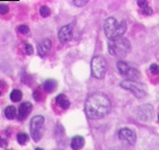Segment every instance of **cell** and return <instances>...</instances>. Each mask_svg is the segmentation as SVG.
Instances as JSON below:
<instances>
[{"label": "cell", "mask_w": 159, "mask_h": 150, "mask_svg": "<svg viewBox=\"0 0 159 150\" xmlns=\"http://www.w3.org/2000/svg\"><path fill=\"white\" fill-rule=\"evenodd\" d=\"M6 146H8V142H6L5 140H3V139H0V147H2V148H5Z\"/></svg>", "instance_id": "26"}, {"label": "cell", "mask_w": 159, "mask_h": 150, "mask_svg": "<svg viewBox=\"0 0 159 150\" xmlns=\"http://www.w3.org/2000/svg\"><path fill=\"white\" fill-rule=\"evenodd\" d=\"M158 120H159V116H158Z\"/></svg>", "instance_id": "29"}, {"label": "cell", "mask_w": 159, "mask_h": 150, "mask_svg": "<svg viewBox=\"0 0 159 150\" xmlns=\"http://www.w3.org/2000/svg\"><path fill=\"white\" fill-rule=\"evenodd\" d=\"M18 31L22 34H29L30 30H29V27L26 26V25H20V26L18 27Z\"/></svg>", "instance_id": "19"}, {"label": "cell", "mask_w": 159, "mask_h": 150, "mask_svg": "<svg viewBox=\"0 0 159 150\" xmlns=\"http://www.w3.org/2000/svg\"><path fill=\"white\" fill-rule=\"evenodd\" d=\"M0 95H1V92H0Z\"/></svg>", "instance_id": "30"}, {"label": "cell", "mask_w": 159, "mask_h": 150, "mask_svg": "<svg viewBox=\"0 0 159 150\" xmlns=\"http://www.w3.org/2000/svg\"><path fill=\"white\" fill-rule=\"evenodd\" d=\"M87 2H88L87 0H75V1H73V3L76 6H83V5H85Z\"/></svg>", "instance_id": "22"}, {"label": "cell", "mask_w": 159, "mask_h": 150, "mask_svg": "<svg viewBox=\"0 0 159 150\" xmlns=\"http://www.w3.org/2000/svg\"><path fill=\"white\" fill-rule=\"evenodd\" d=\"M55 100H56V103H57L59 107H62V109H69L70 100L68 99V97L65 95V94H60V95H58L57 97L55 98Z\"/></svg>", "instance_id": "13"}, {"label": "cell", "mask_w": 159, "mask_h": 150, "mask_svg": "<svg viewBox=\"0 0 159 150\" xmlns=\"http://www.w3.org/2000/svg\"><path fill=\"white\" fill-rule=\"evenodd\" d=\"M22 98V92L20 90H14L11 91V99L13 100L14 102H18L21 100Z\"/></svg>", "instance_id": "16"}, {"label": "cell", "mask_w": 159, "mask_h": 150, "mask_svg": "<svg viewBox=\"0 0 159 150\" xmlns=\"http://www.w3.org/2000/svg\"><path fill=\"white\" fill-rule=\"evenodd\" d=\"M137 4H138V5L142 8H146V6H148V2H147V1H138V2H137Z\"/></svg>", "instance_id": "27"}, {"label": "cell", "mask_w": 159, "mask_h": 150, "mask_svg": "<svg viewBox=\"0 0 159 150\" xmlns=\"http://www.w3.org/2000/svg\"><path fill=\"white\" fill-rule=\"evenodd\" d=\"M36 150H44V149H42V148H37Z\"/></svg>", "instance_id": "28"}, {"label": "cell", "mask_w": 159, "mask_h": 150, "mask_svg": "<svg viewBox=\"0 0 159 150\" xmlns=\"http://www.w3.org/2000/svg\"><path fill=\"white\" fill-rule=\"evenodd\" d=\"M51 46H52V43L49 39H45L39 44V47H37V53L41 57H45V56L48 54L49 51L51 49Z\"/></svg>", "instance_id": "10"}, {"label": "cell", "mask_w": 159, "mask_h": 150, "mask_svg": "<svg viewBox=\"0 0 159 150\" xmlns=\"http://www.w3.org/2000/svg\"><path fill=\"white\" fill-rule=\"evenodd\" d=\"M40 15L44 18L49 17V16H50V8L46 5H43L41 8H40Z\"/></svg>", "instance_id": "18"}, {"label": "cell", "mask_w": 159, "mask_h": 150, "mask_svg": "<svg viewBox=\"0 0 159 150\" xmlns=\"http://www.w3.org/2000/svg\"><path fill=\"white\" fill-rule=\"evenodd\" d=\"M56 86H57V83H56V81L54 80V79H47L43 84L44 90H45V92H47V93L53 92V91L56 89Z\"/></svg>", "instance_id": "14"}, {"label": "cell", "mask_w": 159, "mask_h": 150, "mask_svg": "<svg viewBox=\"0 0 159 150\" xmlns=\"http://www.w3.org/2000/svg\"><path fill=\"white\" fill-rule=\"evenodd\" d=\"M110 100L103 93L92 94L85 102V112L90 119L103 118L110 112Z\"/></svg>", "instance_id": "1"}, {"label": "cell", "mask_w": 159, "mask_h": 150, "mask_svg": "<svg viewBox=\"0 0 159 150\" xmlns=\"http://www.w3.org/2000/svg\"><path fill=\"white\" fill-rule=\"evenodd\" d=\"M73 37V27L72 25H65L58 31V40L62 44H65L71 41Z\"/></svg>", "instance_id": "9"}, {"label": "cell", "mask_w": 159, "mask_h": 150, "mask_svg": "<svg viewBox=\"0 0 159 150\" xmlns=\"http://www.w3.org/2000/svg\"><path fill=\"white\" fill-rule=\"evenodd\" d=\"M121 88L130 91L135 97L144 98L147 95V88L144 83L133 80H124L120 83Z\"/></svg>", "instance_id": "4"}, {"label": "cell", "mask_w": 159, "mask_h": 150, "mask_svg": "<svg viewBox=\"0 0 159 150\" xmlns=\"http://www.w3.org/2000/svg\"><path fill=\"white\" fill-rule=\"evenodd\" d=\"M17 140H18V143L21 145H24L25 143L28 141V135H26V133L24 132H21V133H18L17 135Z\"/></svg>", "instance_id": "17"}, {"label": "cell", "mask_w": 159, "mask_h": 150, "mask_svg": "<svg viewBox=\"0 0 159 150\" xmlns=\"http://www.w3.org/2000/svg\"><path fill=\"white\" fill-rule=\"evenodd\" d=\"M25 53L28 55H31L33 53V47L28 43H25Z\"/></svg>", "instance_id": "21"}, {"label": "cell", "mask_w": 159, "mask_h": 150, "mask_svg": "<svg viewBox=\"0 0 159 150\" xmlns=\"http://www.w3.org/2000/svg\"><path fill=\"white\" fill-rule=\"evenodd\" d=\"M126 29H127V23L124 20L118 22L116 18L109 17L104 22V32L109 40L122 37L125 34Z\"/></svg>", "instance_id": "2"}, {"label": "cell", "mask_w": 159, "mask_h": 150, "mask_svg": "<svg viewBox=\"0 0 159 150\" xmlns=\"http://www.w3.org/2000/svg\"><path fill=\"white\" fill-rule=\"evenodd\" d=\"M108 50L112 56L116 57H125L131 50V44L128 39L123 37L111 39L108 42Z\"/></svg>", "instance_id": "3"}, {"label": "cell", "mask_w": 159, "mask_h": 150, "mask_svg": "<svg viewBox=\"0 0 159 150\" xmlns=\"http://www.w3.org/2000/svg\"><path fill=\"white\" fill-rule=\"evenodd\" d=\"M152 11H153V9L150 6H146V8H142V14H145V15H151Z\"/></svg>", "instance_id": "25"}, {"label": "cell", "mask_w": 159, "mask_h": 150, "mask_svg": "<svg viewBox=\"0 0 159 150\" xmlns=\"http://www.w3.org/2000/svg\"><path fill=\"white\" fill-rule=\"evenodd\" d=\"M84 146V138L81 135H75L71 140V147L73 150H79Z\"/></svg>", "instance_id": "12"}, {"label": "cell", "mask_w": 159, "mask_h": 150, "mask_svg": "<svg viewBox=\"0 0 159 150\" xmlns=\"http://www.w3.org/2000/svg\"><path fill=\"white\" fill-rule=\"evenodd\" d=\"M44 124H45V119L43 116H36L30 121V133L34 142L40 141L43 137Z\"/></svg>", "instance_id": "6"}, {"label": "cell", "mask_w": 159, "mask_h": 150, "mask_svg": "<svg viewBox=\"0 0 159 150\" xmlns=\"http://www.w3.org/2000/svg\"><path fill=\"white\" fill-rule=\"evenodd\" d=\"M33 98L37 100V101H40V100L42 99L41 92H40V91H34V92H33Z\"/></svg>", "instance_id": "24"}, {"label": "cell", "mask_w": 159, "mask_h": 150, "mask_svg": "<svg viewBox=\"0 0 159 150\" xmlns=\"http://www.w3.org/2000/svg\"><path fill=\"white\" fill-rule=\"evenodd\" d=\"M116 66H118V70L121 73L122 76L126 77L127 80H133L136 81L137 79H139L140 77V73L137 69L131 67L130 65H128L127 63L123 62V60H119L116 63Z\"/></svg>", "instance_id": "7"}, {"label": "cell", "mask_w": 159, "mask_h": 150, "mask_svg": "<svg viewBox=\"0 0 159 150\" xmlns=\"http://www.w3.org/2000/svg\"><path fill=\"white\" fill-rule=\"evenodd\" d=\"M119 138L121 141L129 145H134L136 142V135L134 133V131H132L129 128H122L119 131Z\"/></svg>", "instance_id": "8"}, {"label": "cell", "mask_w": 159, "mask_h": 150, "mask_svg": "<svg viewBox=\"0 0 159 150\" xmlns=\"http://www.w3.org/2000/svg\"><path fill=\"white\" fill-rule=\"evenodd\" d=\"M91 68H92L93 76L98 79H101L105 76V73L107 71V63L102 56H94L92 63H91Z\"/></svg>", "instance_id": "5"}, {"label": "cell", "mask_w": 159, "mask_h": 150, "mask_svg": "<svg viewBox=\"0 0 159 150\" xmlns=\"http://www.w3.org/2000/svg\"><path fill=\"white\" fill-rule=\"evenodd\" d=\"M32 109V104L30 102H23L19 107V112H18V119L19 120H24L25 118L28 116L30 112Z\"/></svg>", "instance_id": "11"}, {"label": "cell", "mask_w": 159, "mask_h": 150, "mask_svg": "<svg viewBox=\"0 0 159 150\" xmlns=\"http://www.w3.org/2000/svg\"><path fill=\"white\" fill-rule=\"evenodd\" d=\"M8 11V6L5 4H0V14L1 15H5Z\"/></svg>", "instance_id": "23"}, {"label": "cell", "mask_w": 159, "mask_h": 150, "mask_svg": "<svg viewBox=\"0 0 159 150\" xmlns=\"http://www.w3.org/2000/svg\"><path fill=\"white\" fill-rule=\"evenodd\" d=\"M150 71H151V73L154 75L159 74V66L156 64H152L150 66Z\"/></svg>", "instance_id": "20"}, {"label": "cell", "mask_w": 159, "mask_h": 150, "mask_svg": "<svg viewBox=\"0 0 159 150\" xmlns=\"http://www.w3.org/2000/svg\"><path fill=\"white\" fill-rule=\"evenodd\" d=\"M4 115H5V117L9 120H11V119H14L16 117V115H17V111H16V107L15 106H8L5 109V111H4Z\"/></svg>", "instance_id": "15"}]
</instances>
